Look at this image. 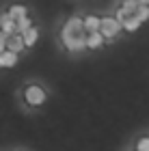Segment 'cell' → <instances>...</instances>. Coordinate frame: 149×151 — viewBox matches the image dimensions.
Wrapping results in <instances>:
<instances>
[{
	"instance_id": "14",
	"label": "cell",
	"mask_w": 149,
	"mask_h": 151,
	"mask_svg": "<svg viewBox=\"0 0 149 151\" xmlns=\"http://www.w3.org/2000/svg\"><path fill=\"white\" fill-rule=\"evenodd\" d=\"M136 17H138L143 24H145V22H149V4H140V6H138Z\"/></svg>"
},
{
	"instance_id": "9",
	"label": "cell",
	"mask_w": 149,
	"mask_h": 151,
	"mask_svg": "<svg viewBox=\"0 0 149 151\" xmlns=\"http://www.w3.org/2000/svg\"><path fill=\"white\" fill-rule=\"evenodd\" d=\"M104 43H106V39H104L101 32H91L86 37V47L89 50H99V47H104Z\"/></svg>"
},
{
	"instance_id": "13",
	"label": "cell",
	"mask_w": 149,
	"mask_h": 151,
	"mask_svg": "<svg viewBox=\"0 0 149 151\" xmlns=\"http://www.w3.org/2000/svg\"><path fill=\"white\" fill-rule=\"evenodd\" d=\"M15 24H17V35H24L28 28H32V19H30V15L24 17V19H19V22H15Z\"/></svg>"
},
{
	"instance_id": "1",
	"label": "cell",
	"mask_w": 149,
	"mask_h": 151,
	"mask_svg": "<svg viewBox=\"0 0 149 151\" xmlns=\"http://www.w3.org/2000/svg\"><path fill=\"white\" fill-rule=\"evenodd\" d=\"M86 30H84V17L80 15H69L67 22L60 28V43L65 45V50L69 52H84L86 47Z\"/></svg>"
},
{
	"instance_id": "7",
	"label": "cell",
	"mask_w": 149,
	"mask_h": 151,
	"mask_svg": "<svg viewBox=\"0 0 149 151\" xmlns=\"http://www.w3.org/2000/svg\"><path fill=\"white\" fill-rule=\"evenodd\" d=\"M6 50H11V52H15V54L24 52V50H26L24 37H22V35H13V37H9V39H6Z\"/></svg>"
},
{
	"instance_id": "5",
	"label": "cell",
	"mask_w": 149,
	"mask_h": 151,
	"mask_svg": "<svg viewBox=\"0 0 149 151\" xmlns=\"http://www.w3.org/2000/svg\"><path fill=\"white\" fill-rule=\"evenodd\" d=\"M17 60H19V54L11 52V50L2 52L0 54V69H11V67L17 65Z\"/></svg>"
},
{
	"instance_id": "10",
	"label": "cell",
	"mask_w": 149,
	"mask_h": 151,
	"mask_svg": "<svg viewBox=\"0 0 149 151\" xmlns=\"http://www.w3.org/2000/svg\"><path fill=\"white\" fill-rule=\"evenodd\" d=\"M121 24H123V30H125V32H136V30L140 28V26H143V22H140V19H138L136 15H130V17H125Z\"/></svg>"
},
{
	"instance_id": "15",
	"label": "cell",
	"mask_w": 149,
	"mask_h": 151,
	"mask_svg": "<svg viewBox=\"0 0 149 151\" xmlns=\"http://www.w3.org/2000/svg\"><path fill=\"white\" fill-rule=\"evenodd\" d=\"M136 151H149V136H143L136 142Z\"/></svg>"
},
{
	"instance_id": "4",
	"label": "cell",
	"mask_w": 149,
	"mask_h": 151,
	"mask_svg": "<svg viewBox=\"0 0 149 151\" xmlns=\"http://www.w3.org/2000/svg\"><path fill=\"white\" fill-rule=\"evenodd\" d=\"M0 32H4L6 37H13V35H17V24L11 19L9 13H0Z\"/></svg>"
},
{
	"instance_id": "12",
	"label": "cell",
	"mask_w": 149,
	"mask_h": 151,
	"mask_svg": "<svg viewBox=\"0 0 149 151\" xmlns=\"http://www.w3.org/2000/svg\"><path fill=\"white\" fill-rule=\"evenodd\" d=\"M138 6H140V2H138V0H123L119 9L123 11V13H127V15H136Z\"/></svg>"
},
{
	"instance_id": "16",
	"label": "cell",
	"mask_w": 149,
	"mask_h": 151,
	"mask_svg": "<svg viewBox=\"0 0 149 151\" xmlns=\"http://www.w3.org/2000/svg\"><path fill=\"white\" fill-rule=\"evenodd\" d=\"M6 39H9V37H6L4 32H0V54L6 52Z\"/></svg>"
},
{
	"instance_id": "2",
	"label": "cell",
	"mask_w": 149,
	"mask_h": 151,
	"mask_svg": "<svg viewBox=\"0 0 149 151\" xmlns=\"http://www.w3.org/2000/svg\"><path fill=\"white\" fill-rule=\"evenodd\" d=\"M45 99H48V93H45V88H43V86H39V84H30V86H26V88H24V101H26L28 106H32V108L43 106V104H45Z\"/></svg>"
},
{
	"instance_id": "17",
	"label": "cell",
	"mask_w": 149,
	"mask_h": 151,
	"mask_svg": "<svg viewBox=\"0 0 149 151\" xmlns=\"http://www.w3.org/2000/svg\"><path fill=\"white\" fill-rule=\"evenodd\" d=\"M138 2H140V4H149V0H138Z\"/></svg>"
},
{
	"instance_id": "6",
	"label": "cell",
	"mask_w": 149,
	"mask_h": 151,
	"mask_svg": "<svg viewBox=\"0 0 149 151\" xmlns=\"http://www.w3.org/2000/svg\"><path fill=\"white\" fill-rule=\"evenodd\" d=\"M101 28V17L99 15H84V30H86V35H91V32H99Z\"/></svg>"
},
{
	"instance_id": "8",
	"label": "cell",
	"mask_w": 149,
	"mask_h": 151,
	"mask_svg": "<svg viewBox=\"0 0 149 151\" xmlns=\"http://www.w3.org/2000/svg\"><path fill=\"white\" fill-rule=\"evenodd\" d=\"M6 13L11 15L13 22H19V19L28 17V9H26V4H11L9 9H6Z\"/></svg>"
},
{
	"instance_id": "11",
	"label": "cell",
	"mask_w": 149,
	"mask_h": 151,
	"mask_svg": "<svg viewBox=\"0 0 149 151\" xmlns=\"http://www.w3.org/2000/svg\"><path fill=\"white\" fill-rule=\"evenodd\" d=\"M22 37H24V43H26V47H32V45H35L37 41H39V28H37V26H32V28H28V30H26Z\"/></svg>"
},
{
	"instance_id": "3",
	"label": "cell",
	"mask_w": 149,
	"mask_h": 151,
	"mask_svg": "<svg viewBox=\"0 0 149 151\" xmlns=\"http://www.w3.org/2000/svg\"><path fill=\"white\" fill-rule=\"evenodd\" d=\"M121 30H123V24H121L114 15H104V17H101V28H99V32L104 35L106 41L119 37Z\"/></svg>"
}]
</instances>
